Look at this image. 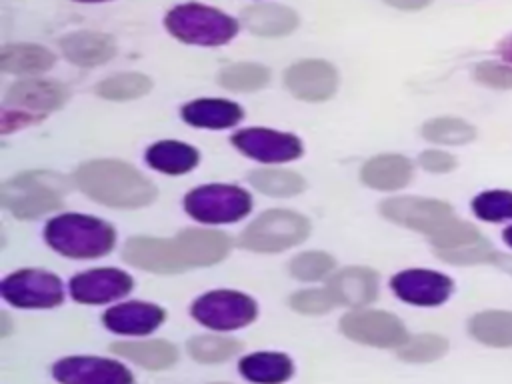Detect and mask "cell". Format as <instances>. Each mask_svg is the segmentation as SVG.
<instances>
[{"mask_svg": "<svg viewBox=\"0 0 512 384\" xmlns=\"http://www.w3.org/2000/svg\"><path fill=\"white\" fill-rule=\"evenodd\" d=\"M76 182L96 202L116 208H136L154 200L156 188L136 168L118 160L86 162L76 172Z\"/></svg>", "mask_w": 512, "mask_h": 384, "instance_id": "cell-1", "label": "cell"}, {"mask_svg": "<svg viewBox=\"0 0 512 384\" xmlns=\"http://www.w3.org/2000/svg\"><path fill=\"white\" fill-rule=\"evenodd\" d=\"M54 64V54L38 44H8L2 50L0 66L4 72L32 74L44 72Z\"/></svg>", "mask_w": 512, "mask_h": 384, "instance_id": "cell-29", "label": "cell"}, {"mask_svg": "<svg viewBox=\"0 0 512 384\" xmlns=\"http://www.w3.org/2000/svg\"><path fill=\"white\" fill-rule=\"evenodd\" d=\"M380 208L388 220L400 226L424 232L430 238L440 234L448 224L456 220L448 204L432 198L400 196V198H390L382 202Z\"/></svg>", "mask_w": 512, "mask_h": 384, "instance_id": "cell-8", "label": "cell"}, {"mask_svg": "<svg viewBox=\"0 0 512 384\" xmlns=\"http://www.w3.org/2000/svg\"><path fill=\"white\" fill-rule=\"evenodd\" d=\"M166 28L172 36L202 46H218L234 38L238 22L216 8L202 4H182L168 12Z\"/></svg>", "mask_w": 512, "mask_h": 384, "instance_id": "cell-3", "label": "cell"}, {"mask_svg": "<svg viewBox=\"0 0 512 384\" xmlns=\"http://www.w3.org/2000/svg\"><path fill=\"white\" fill-rule=\"evenodd\" d=\"M430 240L438 256L452 264H478L496 260V250L482 238V234L472 224H466L458 218Z\"/></svg>", "mask_w": 512, "mask_h": 384, "instance_id": "cell-11", "label": "cell"}, {"mask_svg": "<svg viewBox=\"0 0 512 384\" xmlns=\"http://www.w3.org/2000/svg\"><path fill=\"white\" fill-rule=\"evenodd\" d=\"M242 344L226 336H196L188 342V354L198 362H222L240 352Z\"/></svg>", "mask_w": 512, "mask_h": 384, "instance_id": "cell-33", "label": "cell"}, {"mask_svg": "<svg viewBox=\"0 0 512 384\" xmlns=\"http://www.w3.org/2000/svg\"><path fill=\"white\" fill-rule=\"evenodd\" d=\"M68 98L66 86L52 80H22L10 86L6 102L24 110H32L38 118L60 108Z\"/></svg>", "mask_w": 512, "mask_h": 384, "instance_id": "cell-20", "label": "cell"}, {"mask_svg": "<svg viewBox=\"0 0 512 384\" xmlns=\"http://www.w3.org/2000/svg\"><path fill=\"white\" fill-rule=\"evenodd\" d=\"M64 56L78 66H98L116 54V44L106 34L76 32L60 40Z\"/></svg>", "mask_w": 512, "mask_h": 384, "instance_id": "cell-22", "label": "cell"}, {"mask_svg": "<svg viewBox=\"0 0 512 384\" xmlns=\"http://www.w3.org/2000/svg\"><path fill=\"white\" fill-rule=\"evenodd\" d=\"M394 294L416 306H438L452 292V280L432 270H404L392 278Z\"/></svg>", "mask_w": 512, "mask_h": 384, "instance_id": "cell-15", "label": "cell"}, {"mask_svg": "<svg viewBox=\"0 0 512 384\" xmlns=\"http://www.w3.org/2000/svg\"><path fill=\"white\" fill-rule=\"evenodd\" d=\"M420 164L428 172H448L456 166V160L442 150H426L420 154Z\"/></svg>", "mask_w": 512, "mask_h": 384, "instance_id": "cell-41", "label": "cell"}, {"mask_svg": "<svg viewBox=\"0 0 512 384\" xmlns=\"http://www.w3.org/2000/svg\"><path fill=\"white\" fill-rule=\"evenodd\" d=\"M412 166L404 156L382 154L368 160L362 168L364 184L378 190H398L410 182Z\"/></svg>", "mask_w": 512, "mask_h": 384, "instance_id": "cell-24", "label": "cell"}, {"mask_svg": "<svg viewBox=\"0 0 512 384\" xmlns=\"http://www.w3.org/2000/svg\"><path fill=\"white\" fill-rule=\"evenodd\" d=\"M78 2H104V0H78Z\"/></svg>", "mask_w": 512, "mask_h": 384, "instance_id": "cell-45", "label": "cell"}, {"mask_svg": "<svg viewBox=\"0 0 512 384\" xmlns=\"http://www.w3.org/2000/svg\"><path fill=\"white\" fill-rule=\"evenodd\" d=\"M52 374L60 384H134L126 366L94 356L64 358L54 364Z\"/></svg>", "mask_w": 512, "mask_h": 384, "instance_id": "cell-12", "label": "cell"}, {"mask_svg": "<svg viewBox=\"0 0 512 384\" xmlns=\"http://www.w3.org/2000/svg\"><path fill=\"white\" fill-rule=\"evenodd\" d=\"M334 268V260L324 252H306L290 262V272L298 280H320Z\"/></svg>", "mask_w": 512, "mask_h": 384, "instance_id": "cell-38", "label": "cell"}, {"mask_svg": "<svg viewBox=\"0 0 512 384\" xmlns=\"http://www.w3.org/2000/svg\"><path fill=\"white\" fill-rule=\"evenodd\" d=\"M64 186L56 174L26 172L2 186V204L18 218H36L62 204Z\"/></svg>", "mask_w": 512, "mask_h": 384, "instance_id": "cell-4", "label": "cell"}, {"mask_svg": "<svg viewBox=\"0 0 512 384\" xmlns=\"http://www.w3.org/2000/svg\"><path fill=\"white\" fill-rule=\"evenodd\" d=\"M164 322V310L148 302H126L112 306L104 314V324L116 334L142 336L154 332Z\"/></svg>", "mask_w": 512, "mask_h": 384, "instance_id": "cell-19", "label": "cell"}, {"mask_svg": "<svg viewBox=\"0 0 512 384\" xmlns=\"http://www.w3.org/2000/svg\"><path fill=\"white\" fill-rule=\"evenodd\" d=\"M388 2L390 6H396V8H404V10H418L422 6H426L430 0H384Z\"/></svg>", "mask_w": 512, "mask_h": 384, "instance_id": "cell-42", "label": "cell"}, {"mask_svg": "<svg viewBox=\"0 0 512 384\" xmlns=\"http://www.w3.org/2000/svg\"><path fill=\"white\" fill-rule=\"evenodd\" d=\"M292 370L290 358L280 352H256L240 360V374L256 384H282Z\"/></svg>", "mask_w": 512, "mask_h": 384, "instance_id": "cell-25", "label": "cell"}, {"mask_svg": "<svg viewBox=\"0 0 512 384\" xmlns=\"http://www.w3.org/2000/svg\"><path fill=\"white\" fill-rule=\"evenodd\" d=\"M152 88L148 76L138 72H122L98 84V94L108 100H132L144 96Z\"/></svg>", "mask_w": 512, "mask_h": 384, "instance_id": "cell-31", "label": "cell"}, {"mask_svg": "<svg viewBox=\"0 0 512 384\" xmlns=\"http://www.w3.org/2000/svg\"><path fill=\"white\" fill-rule=\"evenodd\" d=\"M174 242L184 268L216 264L230 250V238L226 234L204 228L184 230Z\"/></svg>", "mask_w": 512, "mask_h": 384, "instance_id": "cell-17", "label": "cell"}, {"mask_svg": "<svg viewBox=\"0 0 512 384\" xmlns=\"http://www.w3.org/2000/svg\"><path fill=\"white\" fill-rule=\"evenodd\" d=\"M146 162L166 174H184L198 162V152L184 142H156L146 152Z\"/></svg>", "mask_w": 512, "mask_h": 384, "instance_id": "cell-28", "label": "cell"}, {"mask_svg": "<svg viewBox=\"0 0 512 384\" xmlns=\"http://www.w3.org/2000/svg\"><path fill=\"white\" fill-rule=\"evenodd\" d=\"M124 260L136 268H144L150 272H180L184 264L178 256L174 240H158V238H132L124 248Z\"/></svg>", "mask_w": 512, "mask_h": 384, "instance_id": "cell-18", "label": "cell"}, {"mask_svg": "<svg viewBox=\"0 0 512 384\" xmlns=\"http://www.w3.org/2000/svg\"><path fill=\"white\" fill-rule=\"evenodd\" d=\"M186 212L208 224L236 222L250 212L252 200L248 192L236 186L226 184H210L192 190L184 200Z\"/></svg>", "mask_w": 512, "mask_h": 384, "instance_id": "cell-6", "label": "cell"}, {"mask_svg": "<svg viewBox=\"0 0 512 384\" xmlns=\"http://www.w3.org/2000/svg\"><path fill=\"white\" fill-rule=\"evenodd\" d=\"M474 214L488 222H500L512 218V192L508 190H490L482 192L472 202Z\"/></svg>", "mask_w": 512, "mask_h": 384, "instance_id": "cell-36", "label": "cell"}, {"mask_svg": "<svg viewBox=\"0 0 512 384\" xmlns=\"http://www.w3.org/2000/svg\"><path fill=\"white\" fill-rule=\"evenodd\" d=\"M308 232L310 224L302 214L290 210H268L244 230L240 244L256 252H278L300 244Z\"/></svg>", "mask_w": 512, "mask_h": 384, "instance_id": "cell-5", "label": "cell"}, {"mask_svg": "<svg viewBox=\"0 0 512 384\" xmlns=\"http://www.w3.org/2000/svg\"><path fill=\"white\" fill-rule=\"evenodd\" d=\"M336 302L342 306H364L376 298L378 278L372 270L352 266L340 270L328 284Z\"/></svg>", "mask_w": 512, "mask_h": 384, "instance_id": "cell-21", "label": "cell"}, {"mask_svg": "<svg viewBox=\"0 0 512 384\" xmlns=\"http://www.w3.org/2000/svg\"><path fill=\"white\" fill-rule=\"evenodd\" d=\"M342 332L356 342L394 348L404 346L408 342V332L404 324L390 312L382 310H356L342 318Z\"/></svg>", "mask_w": 512, "mask_h": 384, "instance_id": "cell-9", "label": "cell"}, {"mask_svg": "<svg viewBox=\"0 0 512 384\" xmlns=\"http://www.w3.org/2000/svg\"><path fill=\"white\" fill-rule=\"evenodd\" d=\"M188 124L200 128H228L242 118V108L230 100H194L182 108Z\"/></svg>", "mask_w": 512, "mask_h": 384, "instance_id": "cell-26", "label": "cell"}, {"mask_svg": "<svg viewBox=\"0 0 512 384\" xmlns=\"http://www.w3.org/2000/svg\"><path fill=\"white\" fill-rule=\"evenodd\" d=\"M290 306L302 314H322L338 306L330 288L324 290H302L290 298Z\"/></svg>", "mask_w": 512, "mask_h": 384, "instance_id": "cell-39", "label": "cell"}, {"mask_svg": "<svg viewBox=\"0 0 512 384\" xmlns=\"http://www.w3.org/2000/svg\"><path fill=\"white\" fill-rule=\"evenodd\" d=\"M504 240H506V244H508V246H512V226L504 230Z\"/></svg>", "mask_w": 512, "mask_h": 384, "instance_id": "cell-44", "label": "cell"}, {"mask_svg": "<svg viewBox=\"0 0 512 384\" xmlns=\"http://www.w3.org/2000/svg\"><path fill=\"white\" fill-rule=\"evenodd\" d=\"M448 348V342L436 334H420L408 338V342L400 348L398 356L408 362H432L440 358Z\"/></svg>", "mask_w": 512, "mask_h": 384, "instance_id": "cell-37", "label": "cell"}, {"mask_svg": "<svg viewBox=\"0 0 512 384\" xmlns=\"http://www.w3.org/2000/svg\"><path fill=\"white\" fill-rule=\"evenodd\" d=\"M470 334L488 346H512V312L486 310L470 320Z\"/></svg>", "mask_w": 512, "mask_h": 384, "instance_id": "cell-30", "label": "cell"}, {"mask_svg": "<svg viewBox=\"0 0 512 384\" xmlns=\"http://www.w3.org/2000/svg\"><path fill=\"white\" fill-rule=\"evenodd\" d=\"M234 146L246 156L260 162H288L302 154V144L296 136L266 128H246L232 136Z\"/></svg>", "mask_w": 512, "mask_h": 384, "instance_id": "cell-13", "label": "cell"}, {"mask_svg": "<svg viewBox=\"0 0 512 384\" xmlns=\"http://www.w3.org/2000/svg\"><path fill=\"white\" fill-rule=\"evenodd\" d=\"M270 72L260 64H232L218 74V82L228 90H258L266 86Z\"/></svg>", "mask_w": 512, "mask_h": 384, "instance_id": "cell-34", "label": "cell"}, {"mask_svg": "<svg viewBox=\"0 0 512 384\" xmlns=\"http://www.w3.org/2000/svg\"><path fill=\"white\" fill-rule=\"evenodd\" d=\"M474 76L480 84H486L492 88H512V66L508 64L482 62L478 64Z\"/></svg>", "mask_w": 512, "mask_h": 384, "instance_id": "cell-40", "label": "cell"}, {"mask_svg": "<svg viewBox=\"0 0 512 384\" xmlns=\"http://www.w3.org/2000/svg\"><path fill=\"white\" fill-rule=\"evenodd\" d=\"M422 134L438 144H466L476 136L474 128L460 118H434L424 124Z\"/></svg>", "mask_w": 512, "mask_h": 384, "instance_id": "cell-35", "label": "cell"}, {"mask_svg": "<svg viewBox=\"0 0 512 384\" xmlns=\"http://www.w3.org/2000/svg\"><path fill=\"white\" fill-rule=\"evenodd\" d=\"M44 236L48 244L68 258H98L112 250L114 228L104 220L64 214L48 222Z\"/></svg>", "mask_w": 512, "mask_h": 384, "instance_id": "cell-2", "label": "cell"}, {"mask_svg": "<svg viewBox=\"0 0 512 384\" xmlns=\"http://www.w3.org/2000/svg\"><path fill=\"white\" fill-rule=\"evenodd\" d=\"M256 302L232 290H214L192 304V316L214 330H236L256 318Z\"/></svg>", "mask_w": 512, "mask_h": 384, "instance_id": "cell-7", "label": "cell"}, {"mask_svg": "<svg viewBox=\"0 0 512 384\" xmlns=\"http://www.w3.org/2000/svg\"><path fill=\"white\" fill-rule=\"evenodd\" d=\"M242 24L258 36H284L296 28L298 16L280 4H254L242 12Z\"/></svg>", "mask_w": 512, "mask_h": 384, "instance_id": "cell-23", "label": "cell"}, {"mask_svg": "<svg viewBox=\"0 0 512 384\" xmlns=\"http://www.w3.org/2000/svg\"><path fill=\"white\" fill-rule=\"evenodd\" d=\"M112 352L124 356L148 370H162L176 362L178 352L166 340H138V342H116Z\"/></svg>", "mask_w": 512, "mask_h": 384, "instance_id": "cell-27", "label": "cell"}, {"mask_svg": "<svg viewBox=\"0 0 512 384\" xmlns=\"http://www.w3.org/2000/svg\"><path fill=\"white\" fill-rule=\"evenodd\" d=\"M250 182L268 196H294L304 188V180L288 170H256L250 174Z\"/></svg>", "mask_w": 512, "mask_h": 384, "instance_id": "cell-32", "label": "cell"}, {"mask_svg": "<svg viewBox=\"0 0 512 384\" xmlns=\"http://www.w3.org/2000/svg\"><path fill=\"white\" fill-rule=\"evenodd\" d=\"M500 54H502L506 60L512 62V36H508V38H504V40L500 42Z\"/></svg>", "mask_w": 512, "mask_h": 384, "instance_id": "cell-43", "label": "cell"}, {"mask_svg": "<svg viewBox=\"0 0 512 384\" xmlns=\"http://www.w3.org/2000/svg\"><path fill=\"white\" fill-rule=\"evenodd\" d=\"M132 288V278L116 268L88 270L72 278L70 292L74 300L82 304H104L112 302Z\"/></svg>", "mask_w": 512, "mask_h": 384, "instance_id": "cell-16", "label": "cell"}, {"mask_svg": "<svg viewBox=\"0 0 512 384\" xmlns=\"http://www.w3.org/2000/svg\"><path fill=\"white\" fill-rule=\"evenodd\" d=\"M0 292L18 308H52L64 298L60 280L42 270H20L10 274L2 282Z\"/></svg>", "mask_w": 512, "mask_h": 384, "instance_id": "cell-10", "label": "cell"}, {"mask_svg": "<svg viewBox=\"0 0 512 384\" xmlns=\"http://www.w3.org/2000/svg\"><path fill=\"white\" fill-rule=\"evenodd\" d=\"M284 82L296 98L318 102L334 94L338 86V74L332 64L324 60H302L286 70Z\"/></svg>", "mask_w": 512, "mask_h": 384, "instance_id": "cell-14", "label": "cell"}]
</instances>
